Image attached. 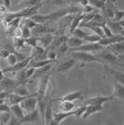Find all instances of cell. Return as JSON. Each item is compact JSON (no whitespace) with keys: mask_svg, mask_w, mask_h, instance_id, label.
<instances>
[{"mask_svg":"<svg viewBox=\"0 0 124 125\" xmlns=\"http://www.w3.org/2000/svg\"><path fill=\"white\" fill-rule=\"evenodd\" d=\"M82 98H83L82 92L81 91H75V92L69 93V94H65L63 96L52 99L51 101H52V103H53V102H60V101H70V102H74L76 100L82 99Z\"/></svg>","mask_w":124,"mask_h":125,"instance_id":"obj_8","label":"cell"},{"mask_svg":"<svg viewBox=\"0 0 124 125\" xmlns=\"http://www.w3.org/2000/svg\"><path fill=\"white\" fill-rule=\"evenodd\" d=\"M31 31H32V33L34 34V36L40 37V36L44 35V34L53 32V29L50 28L49 26H47L45 23H37V24L32 29Z\"/></svg>","mask_w":124,"mask_h":125,"instance_id":"obj_15","label":"cell"},{"mask_svg":"<svg viewBox=\"0 0 124 125\" xmlns=\"http://www.w3.org/2000/svg\"><path fill=\"white\" fill-rule=\"evenodd\" d=\"M0 26H1V17H0Z\"/></svg>","mask_w":124,"mask_h":125,"instance_id":"obj_56","label":"cell"},{"mask_svg":"<svg viewBox=\"0 0 124 125\" xmlns=\"http://www.w3.org/2000/svg\"><path fill=\"white\" fill-rule=\"evenodd\" d=\"M75 106H76L75 104L70 101H60V104H59L60 109L63 112L72 111L73 109H75Z\"/></svg>","mask_w":124,"mask_h":125,"instance_id":"obj_29","label":"cell"},{"mask_svg":"<svg viewBox=\"0 0 124 125\" xmlns=\"http://www.w3.org/2000/svg\"><path fill=\"white\" fill-rule=\"evenodd\" d=\"M79 0H51L50 4L52 5H63V4H77Z\"/></svg>","mask_w":124,"mask_h":125,"instance_id":"obj_35","label":"cell"},{"mask_svg":"<svg viewBox=\"0 0 124 125\" xmlns=\"http://www.w3.org/2000/svg\"><path fill=\"white\" fill-rule=\"evenodd\" d=\"M124 40V36L123 35H120V34H114L111 37H103L100 39L99 43L101 45H103V47H106L109 45H112L116 42L122 41Z\"/></svg>","mask_w":124,"mask_h":125,"instance_id":"obj_12","label":"cell"},{"mask_svg":"<svg viewBox=\"0 0 124 125\" xmlns=\"http://www.w3.org/2000/svg\"><path fill=\"white\" fill-rule=\"evenodd\" d=\"M31 59L32 58L29 56V57H26L25 59H23V60H21V61H18L15 64L10 65L9 67L4 68V69H3V72H4V74L10 73V72H12V73H16V72L20 71V70H21V69L27 67V65H28L29 62L31 61Z\"/></svg>","mask_w":124,"mask_h":125,"instance_id":"obj_7","label":"cell"},{"mask_svg":"<svg viewBox=\"0 0 124 125\" xmlns=\"http://www.w3.org/2000/svg\"><path fill=\"white\" fill-rule=\"evenodd\" d=\"M10 113L12 115H14L15 117H17L19 120H21L24 117V110L22 109V107L21 106L20 104H16L10 105Z\"/></svg>","mask_w":124,"mask_h":125,"instance_id":"obj_25","label":"cell"},{"mask_svg":"<svg viewBox=\"0 0 124 125\" xmlns=\"http://www.w3.org/2000/svg\"><path fill=\"white\" fill-rule=\"evenodd\" d=\"M54 38V36L52 35V33H47V34H44L39 37V40H38V44L39 46L45 48V49H48L50 47V45L52 44V40Z\"/></svg>","mask_w":124,"mask_h":125,"instance_id":"obj_18","label":"cell"},{"mask_svg":"<svg viewBox=\"0 0 124 125\" xmlns=\"http://www.w3.org/2000/svg\"><path fill=\"white\" fill-rule=\"evenodd\" d=\"M85 110H86V105H81V106H79L78 108L74 109V111H75V115L74 116H76L77 118L82 117L84 112H85Z\"/></svg>","mask_w":124,"mask_h":125,"instance_id":"obj_43","label":"cell"},{"mask_svg":"<svg viewBox=\"0 0 124 125\" xmlns=\"http://www.w3.org/2000/svg\"><path fill=\"white\" fill-rule=\"evenodd\" d=\"M75 115V111L74 109L72 111H68V112H59V113H53V120L51 122L50 125H59L61 124L64 120H66L67 118L74 116Z\"/></svg>","mask_w":124,"mask_h":125,"instance_id":"obj_10","label":"cell"},{"mask_svg":"<svg viewBox=\"0 0 124 125\" xmlns=\"http://www.w3.org/2000/svg\"><path fill=\"white\" fill-rule=\"evenodd\" d=\"M18 52H16L15 53H10L8 57L6 58L7 59V61H8V63L10 64V65H13V64H15L16 62H18L19 60H18V57H17V53Z\"/></svg>","mask_w":124,"mask_h":125,"instance_id":"obj_39","label":"cell"},{"mask_svg":"<svg viewBox=\"0 0 124 125\" xmlns=\"http://www.w3.org/2000/svg\"><path fill=\"white\" fill-rule=\"evenodd\" d=\"M9 124L10 125H20V120H19L17 117H15L14 115L11 114V118H10V120Z\"/></svg>","mask_w":124,"mask_h":125,"instance_id":"obj_48","label":"cell"},{"mask_svg":"<svg viewBox=\"0 0 124 125\" xmlns=\"http://www.w3.org/2000/svg\"><path fill=\"white\" fill-rule=\"evenodd\" d=\"M47 57H48V59H50V60L56 61L57 51L56 50H52V49H49V50H47Z\"/></svg>","mask_w":124,"mask_h":125,"instance_id":"obj_42","label":"cell"},{"mask_svg":"<svg viewBox=\"0 0 124 125\" xmlns=\"http://www.w3.org/2000/svg\"><path fill=\"white\" fill-rule=\"evenodd\" d=\"M21 28V37H23V38H27V37H31L32 36V31L30 28H28L26 25L23 24Z\"/></svg>","mask_w":124,"mask_h":125,"instance_id":"obj_41","label":"cell"},{"mask_svg":"<svg viewBox=\"0 0 124 125\" xmlns=\"http://www.w3.org/2000/svg\"><path fill=\"white\" fill-rule=\"evenodd\" d=\"M116 2H117V0H107L103 9L101 10V13L106 20H112L114 18L115 11L117 10Z\"/></svg>","mask_w":124,"mask_h":125,"instance_id":"obj_5","label":"cell"},{"mask_svg":"<svg viewBox=\"0 0 124 125\" xmlns=\"http://www.w3.org/2000/svg\"><path fill=\"white\" fill-rule=\"evenodd\" d=\"M27 96H28V95H27ZM24 98H26V96H21L20 94L14 93V92H10V94H8L7 98L5 99V102L9 104V105H12V104H20Z\"/></svg>","mask_w":124,"mask_h":125,"instance_id":"obj_17","label":"cell"},{"mask_svg":"<svg viewBox=\"0 0 124 125\" xmlns=\"http://www.w3.org/2000/svg\"><path fill=\"white\" fill-rule=\"evenodd\" d=\"M51 74H46L44 76L41 77L40 79V84H39V87L37 89V92H36V96H37V99H41V98H45L46 97L47 91L49 89V84H50V78H51Z\"/></svg>","mask_w":124,"mask_h":125,"instance_id":"obj_4","label":"cell"},{"mask_svg":"<svg viewBox=\"0 0 124 125\" xmlns=\"http://www.w3.org/2000/svg\"><path fill=\"white\" fill-rule=\"evenodd\" d=\"M77 62H78V61H77L76 59H74L73 57L69 58V59H67L66 61L61 62V63L58 65L57 70H58L59 73H62V74L67 73L70 69H72V68L76 65Z\"/></svg>","mask_w":124,"mask_h":125,"instance_id":"obj_13","label":"cell"},{"mask_svg":"<svg viewBox=\"0 0 124 125\" xmlns=\"http://www.w3.org/2000/svg\"><path fill=\"white\" fill-rule=\"evenodd\" d=\"M38 40H39V37H36V36L32 37L31 36V37L25 38V43L31 48H35L38 45Z\"/></svg>","mask_w":124,"mask_h":125,"instance_id":"obj_34","label":"cell"},{"mask_svg":"<svg viewBox=\"0 0 124 125\" xmlns=\"http://www.w3.org/2000/svg\"><path fill=\"white\" fill-rule=\"evenodd\" d=\"M119 22H120V24H121V26L123 27V29H124V20H122V21H120Z\"/></svg>","mask_w":124,"mask_h":125,"instance_id":"obj_53","label":"cell"},{"mask_svg":"<svg viewBox=\"0 0 124 125\" xmlns=\"http://www.w3.org/2000/svg\"><path fill=\"white\" fill-rule=\"evenodd\" d=\"M13 92L16 93V94H20L21 96H27V95H29L28 89L25 87L24 83H21V84H19V85H17L15 87V89L13 90Z\"/></svg>","mask_w":124,"mask_h":125,"instance_id":"obj_31","label":"cell"},{"mask_svg":"<svg viewBox=\"0 0 124 125\" xmlns=\"http://www.w3.org/2000/svg\"><path fill=\"white\" fill-rule=\"evenodd\" d=\"M114 96L115 98H119L124 101V85L116 82L114 85Z\"/></svg>","mask_w":124,"mask_h":125,"instance_id":"obj_27","label":"cell"},{"mask_svg":"<svg viewBox=\"0 0 124 125\" xmlns=\"http://www.w3.org/2000/svg\"><path fill=\"white\" fill-rule=\"evenodd\" d=\"M118 57H119V61H124V54H120V55H119Z\"/></svg>","mask_w":124,"mask_h":125,"instance_id":"obj_52","label":"cell"},{"mask_svg":"<svg viewBox=\"0 0 124 125\" xmlns=\"http://www.w3.org/2000/svg\"><path fill=\"white\" fill-rule=\"evenodd\" d=\"M3 5L5 6L7 9H10L11 6V0H3Z\"/></svg>","mask_w":124,"mask_h":125,"instance_id":"obj_49","label":"cell"},{"mask_svg":"<svg viewBox=\"0 0 124 125\" xmlns=\"http://www.w3.org/2000/svg\"><path fill=\"white\" fill-rule=\"evenodd\" d=\"M24 19H25L24 20V25H26L28 28H30L31 30L37 24L34 20H32L31 18H24Z\"/></svg>","mask_w":124,"mask_h":125,"instance_id":"obj_44","label":"cell"},{"mask_svg":"<svg viewBox=\"0 0 124 125\" xmlns=\"http://www.w3.org/2000/svg\"><path fill=\"white\" fill-rule=\"evenodd\" d=\"M103 110V105H98V104H86V110L83 114L82 118L88 119L91 116L94 114H97L99 112H102Z\"/></svg>","mask_w":124,"mask_h":125,"instance_id":"obj_14","label":"cell"},{"mask_svg":"<svg viewBox=\"0 0 124 125\" xmlns=\"http://www.w3.org/2000/svg\"><path fill=\"white\" fill-rule=\"evenodd\" d=\"M0 5H3V0H0Z\"/></svg>","mask_w":124,"mask_h":125,"instance_id":"obj_55","label":"cell"},{"mask_svg":"<svg viewBox=\"0 0 124 125\" xmlns=\"http://www.w3.org/2000/svg\"><path fill=\"white\" fill-rule=\"evenodd\" d=\"M84 40L81 39V38H78V37H75L71 35V37H68L67 39H66V43L67 45L69 46L70 49H74V48L79 47L80 45H82Z\"/></svg>","mask_w":124,"mask_h":125,"instance_id":"obj_26","label":"cell"},{"mask_svg":"<svg viewBox=\"0 0 124 125\" xmlns=\"http://www.w3.org/2000/svg\"><path fill=\"white\" fill-rule=\"evenodd\" d=\"M4 77H5V75H4V72H3V69H1V67H0V81L4 78Z\"/></svg>","mask_w":124,"mask_h":125,"instance_id":"obj_51","label":"cell"},{"mask_svg":"<svg viewBox=\"0 0 124 125\" xmlns=\"http://www.w3.org/2000/svg\"><path fill=\"white\" fill-rule=\"evenodd\" d=\"M118 64H119V65H120V66H122V67H124V63H118Z\"/></svg>","mask_w":124,"mask_h":125,"instance_id":"obj_54","label":"cell"},{"mask_svg":"<svg viewBox=\"0 0 124 125\" xmlns=\"http://www.w3.org/2000/svg\"><path fill=\"white\" fill-rule=\"evenodd\" d=\"M106 48L108 50H110L113 53H115L116 55H118V56L120 55V54H124V40L116 42L112 45L106 46Z\"/></svg>","mask_w":124,"mask_h":125,"instance_id":"obj_21","label":"cell"},{"mask_svg":"<svg viewBox=\"0 0 124 125\" xmlns=\"http://www.w3.org/2000/svg\"><path fill=\"white\" fill-rule=\"evenodd\" d=\"M79 5L81 7H85V6L89 5V0H79Z\"/></svg>","mask_w":124,"mask_h":125,"instance_id":"obj_50","label":"cell"},{"mask_svg":"<svg viewBox=\"0 0 124 125\" xmlns=\"http://www.w3.org/2000/svg\"><path fill=\"white\" fill-rule=\"evenodd\" d=\"M18 85L16 80H13L11 78H6L4 77V78L0 81V86L3 91H8V92H13V90L15 89V87Z\"/></svg>","mask_w":124,"mask_h":125,"instance_id":"obj_16","label":"cell"},{"mask_svg":"<svg viewBox=\"0 0 124 125\" xmlns=\"http://www.w3.org/2000/svg\"><path fill=\"white\" fill-rule=\"evenodd\" d=\"M53 120V113H52V101L50 100L47 104L46 106V110H45V114H44V119H43V121H44V124H51V122Z\"/></svg>","mask_w":124,"mask_h":125,"instance_id":"obj_23","label":"cell"},{"mask_svg":"<svg viewBox=\"0 0 124 125\" xmlns=\"http://www.w3.org/2000/svg\"><path fill=\"white\" fill-rule=\"evenodd\" d=\"M9 111H10V105L7 104L6 102H3V103L0 104V113H2V112H9Z\"/></svg>","mask_w":124,"mask_h":125,"instance_id":"obj_47","label":"cell"},{"mask_svg":"<svg viewBox=\"0 0 124 125\" xmlns=\"http://www.w3.org/2000/svg\"><path fill=\"white\" fill-rule=\"evenodd\" d=\"M115 99L114 94H111L109 96H94V97H91L88 100H86V104H98V105H103L104 103L108 102V101H112Z\"/></svg>","mask_w":124,"mask_h":125,"instance_id":"obj_9","label":"cell"},{"mask_svg":"<svg viewBox=\"0 0 124 125\" xmlns=\"http://www.w3.org/2000/svg\"><path fill=\"white\" fill-rule=\"evenodd\" d=\"M72 35L73 36H75V37H78V38L83 39L84 37L88 35V34H87L85 31H83L82 29H81V27H78V28H76V29L74 30V32L72 33Z\"/></svg>","mask_w":124,"mask_h":125,"instance_id":"obj_38","label":"cell"},{"mask_svg":"<svg viewBox=\"0 0 124 125\" xmlns=\"http://www.w3.org/2000/svg\"><path fill=\"white\" fill-rule=\"evenodd\" d=\"M102 29H103L104 37H111L112 35H114L113 32L111 31V29L107 26V24H103V25L102 26Z\"/></svg>","mask_w":124,"mask_h":125,"instance_id":"obj_45","label":"cell"},{"mask_svg":"<svg viewBox=\"0 0 124 125\" xmlns=\"http://www.w3.org/2000/svg\"><path fill=\"white\" fill-rule=\"evenodd\" d=\"M124 19V10H116L115 11V15H114V18L112 20L117 21H120Z\"/></svg>","mask_w":124,"mask_h":125,"instance_id":"obj_40","label":"cell"},{"mask_svg":"<svg viewBox=\"0 0 124 125\" xmlns=\"http://www.w3.org/2000/svg\"><path fill=\"white\" fill-rule=\"evenodd\" d=\"M10 118H11L10 111H9V112H2V114L0 115V122H1V125L9 124Z\"/></svg>","mask_w":124,"mask_h":125,"instance_id":"obj_36","label":"cell"},{"mask_svg":"<svg viewBox=\"0 0 124 125\" xmlns=\"http://www.w3.org/2000/svg\"><path fill=\"white\" fill-rule=\"evenodd\" d=\"M82 20H83V14H78V16H76V17L73 18L71 22H70V28H69V34L70 35H72L74 30L79 26V24L82 21Z\"/></svg>","mask_w":124,"mask_h":125,"instance_id":"obj_28","label":"cell"},{"mask_svg":"<svg viewBox=\"0 0 124 125\" xmlns=\"http://www.w3.org/2000/svg\"><path fill=\"white\" fill-rule=\"evenodd\" d=\"M103 49V46L101 45L99 42H88L87 44H82L79 47L71 49V52L74 51H83V52H99Z\"/></svg>","mask_w":124,"mask_h":125,"instance_id":"obj_6","label":"cell"},{"mask_svg":"<svg viewBox=\"0 0 124 125\" xmlns=\"http://www.w3.org/2000/svg\"><path fill=\"white\" fill-rule=\"evenodd\" d=\"M53 63H54V62H52V63H50V64H47V65L43 66V67L36 68L35 73L33 74V76H32V78H30V79H36V78H41L42 76L48 74L51 71V69L52 68Z\"/></svg>","mask_w":124,"mask_h":125,"instance_id":"obj_19","label":"cell"},{"mask_svg":"<svg viewBox=\"0 0 124 125\" xmlns=\"http://www.w3.org/2000/svg\"><path fill=\"white\" fill-rule=\"evenodd\" d=\"M21 106L22 107V109L24 110V112H30L33 111L36 108L37 106V96H36V93L33 94H29L28 96H26V98L21 101Z\"/></svg>","mask_w":124,"mask_h":125,"instance_id":"obj_3","label":"cell"},{"mask_svg":"<svg viewBox=\"0 0 124 125\" xmlns=\"http://www.w3.org/2000/svg\"><path fill=\"white\" fill-rule=\"evenodd\" d=\"M69 46L67 45V43L66 42H64V43H62V45H60L59 48L57 49V58L58 57H62L63 56L64 54H66L69 51Z\"/></svg>","mask_w":124,"mask_h":125,"instance_id":"obj_33","label":"cell"},{"mask_svg":"<svg viewBox=\"0 0 124 125\" xmlns=\"http://www.w3.org/2000/svg\"><path fill=\"white\" fill-rule=\"evenodd\" d=\"M95 56L102 61L103 64H105V63L118 64L119 62L118 55H116L115 53H113V52H111L110 50H108L107 48H105V49L103 48V50L99 51V52Z\"/></svg>","mask_w":124,"mask_h":125,"instance_id":"obj_2","label":"cell"},{"mask_svg":"<svg viewBox=\"0 0 124 125\" xmlns=\"http://www.w3.org/2000/svg\"><path fill=\"white\" fill-rule=\"evenodd\" d=\"M71 57L76 59L77 61L82 62H98V63H102V61L98 59L95 55H93L92 52H83V51H74L71 52Z\"/></svg>","mask_w":124,"mask_h":125,"instance_id":"obj_1","label":"cell"},{"mask_svg":"<svg viewBox=\"0 0 124 125\" xmlns=\"http://www.w3.org/2000/svg\"><path fill=\"white\" fill-rule=\"evenodd\" d=\"M16 52H18V51H16L14 49L12 44L5 43L4 45H2V47L0 48V57L6 59L10 53H15Z\"/></svg>","mask_w":124,"mask_h":125,"instance_id":"obj_20","label":"cell"},{"mask_svg":"<svg viewBox=\"0 0 124 125\" xmlns=\"http://www.w3.org/2000/svg\"><path fill=\"white\" fill-rule=\"evenodd\" d=\"M94 10H96V9H95L94 7H93L92 5H90V4L82 8L83 14H85V13H89V12H92V11H94Z\"/></svg>","mask_w":124,"mask_h":125,"instance_id":"obj_46","label":"cell"},{"mask_svg":"<svg viewBox=\"0 0 124 125\" xmlns=\"http://www.w3.org/2000/svg\"><path fill=\"white\" fill-rule=\"evenodd\" d=\"M55 61L53 60H50V59H45V60H32L29 62L27 67H33V68H40L45 66L47 64H50L52 62H54Z\"/></svg>","mask_w":124,"mask_h":125,"instance_id":"obj_22","label":"cell"},{"mask_svg":"<svg viewBox=\"0 0 124 125\" xmlns=\"http://www.w3.org/2000/svg\"><path fill=\"white\" fill-rule=\"evenodd\" d=\"M25 44V38H23V37H13L12 45H13V47L16 51L24 49Z\"/></svg>","mask_w":124,"mask_h":125,"instance_id":"obj_30","label":"cell"},{"mask_svg":"<svg viewBox=\"0 0 124 125\" xmlns=\"http://www.w3.org/2000/svg\"><path fill=\"white\" fill-rule=\"evenodd\" d=\"M101 38L102 37H100V36L93 33V34H91V35H87L86 37L83 38V40L86 42H99Z\"/></svg>","mask_w":124,"mask_h":125,"instance_id":"obj_37","label":"cell"},{"mask_svg":"<svg viewBox=\"0 0 124 125\" xmlns=\"http://www.w3.org/2000/svg\"><path fill=\"white\" fill-rule=\"evenodd\" d=\"M39 120H40V113H39V110L36 108L33 111L27 112L24 115V117L20 120V124H23L26 122H36Z\"/></svg>","mask_w":124,"mask_h":125,"instance_id":"obj_11","label":"cell"},{"mask_svg":"<svg viewBox=\"0 0 124 125\" xmlns=\"http://www.w3.org/2000/svg\"><path fill=\"white\" fill-rule=\"evenodd\" d=\"M107 0H89V4L94 7L96 10H102L103 9V7L105 5Z\"/></svg>","mask_w":124,"mask_h":125,"instance_id":"obj_32","label":"cell"},{"mask_svg":"<svg viewBox=\"0 0 124 125\" xmlns=\"http://www.w3.org/2000/svg\"><path fill=\"white\" fill-rule=\"evenodd\" d=\"M105 70L108 72L109 75H111L115 78V80H117V82L124 85V73L117 71V70L112 69V68H109L107 66H105Z\"/></svg>","mask_w":124,"mask_h":125,"instance_id":"obj_24","label":"cell"}]
</instances>
